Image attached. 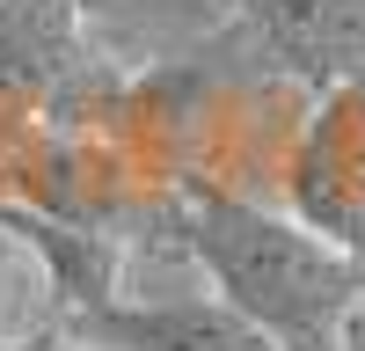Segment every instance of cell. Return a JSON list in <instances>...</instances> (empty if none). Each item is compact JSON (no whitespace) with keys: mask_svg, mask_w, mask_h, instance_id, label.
Returning a JSON list of instances; mask_svg holds the SVG:
<instances>
[{"mask_svg":"<svg viewBox=\"0 0 365 351\" xmlns=\"http://www.w3.org/2000/svg\"><path fill=\"white\" fill-rule=\"evenodd\" d=\"M81 337H96L110 351H285L278 337H263L241 307H227L220 292H154V300H117L103 315L73 322Z\"/></svg>","mask_w":365,"mask_h":351,"instance_id":"obj_2","label":"cell"},{"mask_svg":"<svg viewBox=\"0 0 365 351\" xmlns=\"http://www.w3.org/2000/svg\"><path fill=\"white\" fill-rule=\"evenodd\" d=\"M0 351H110V344L81 337V330H37V337H15V344H0Z\"/></svg>","mask_w":365,"mask_h":351,"instance_id":"obj_5","label":"cell"},{"mask_svg":"<svg viewBox=\"0 0 365 351\" xmlns=\"http://www.w3.org/2000/svg\"><path fill=\"white\" fill-rule=\"evenodd\" d=\"M37 330H66V315H58V278H51L29 220L0 213V344L37 337Z\"/></svg>","mask_w":365,"mask_h":351,"instance_id":"obj_4","label":"cell"},{"mask_svg":"<svg viewBox=\"0 0 365 351\" xmlns=\"http://www.w3.org/2000/svg\"><path fill=\"white\" fill-rule=\"evenodd\" d=\"M344 351H365V307L351 315V330H344Z\"/></svg>","mask_w":365,"mask_h":351,"instance_id":"obj_6","label":"cell"},{"mask_svg":"<svg viewBox=\"0 0 365 351\" xmlns=\"http://www.w3.org/2000/svg\"><path fill=\"white\" fill-rule=\"evenodd\" d=\"M263 58L307 81H365V0H249Z\"/></svg>","mask_w":365,"mask_h":351,"instance_id":"obj_3","label":"cell"},{"mask_svg":"<svg viewBox=\"0 0 365 351\" xmlns=\"http://www.w3.org/2000/svg\"><path fill=\"white\" fill-rule=\"evenodd\" d=\"M182 249L227 307L285 351H344L351 315L365 307V256L351 242L241 190H182Z\"/></svg>","mask_w":365,"mask_h":351,"instance_id":"obj_1","label":"cell"}]
</instances>
